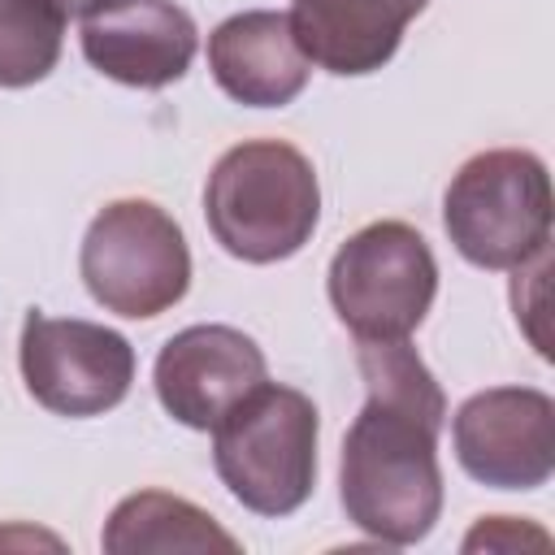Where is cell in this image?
Instances as JSON below:
<instances>
[{"label":"cell","mask_w":555,"mask_h":555,"mask_svg":"<svg viewBox=\"0 0 555 555\" xmlns=\"http://www.w3.org/2000/svg\"><path fill=\"white\" fill-rule=\"evenodd\" d=\"M356 364L369 395L343 438L338 499L360 533L416 546L442 516L438 429L447 399L408 338L356 343Z\"/></svg>","instance_id":"obj_1"},{"label":"cell","mask_w":555,"mask_h":555,"mask_svg":"<svg viewBox=\"0 0 555 555\" xmlns=\"http://www.w3.org/2000/svg\"><path fill=\"white\" fill-rule=\"evenodd\" d=\"M204 221L243 264L291 260L321 221V182L312 160L282 139L234 143L208 173Z\"/></svg>","instance_id":"obj_2"},{"label":"cell","mask_w":555,"mask_h":555,"mask_svg":"<svg viewBox=\"0 0 555 555\" xmlns=\"http://www.w3.org/2000/svg\"><path fill=\"white\" fill-rule=\"evenodd\" d=\"M317 403L264 377L212 425V468L247 512L291 516L317 486Z\"/></svg>","instance_id":"obj_3"},{"label":"cell","mask_w":555,"mask_h":555,"mask_svg":"<svg viewBox=\"0 0 555 555\" xmlns=\"http://www.w3.org/2000/svg\"><path fill=\"white\" fill-rule=\"evenodd\" d=\"M442 225L477 269H520L551 247V173L525 147L468 156L447 195Z\"/></svg>","instance_id":"obj_4"},{"label":"cell","mask_w":555,"mask_h":555,"mask_svg":"<svg viewBox=\"0 0 555 555\" xmlns=\"http://www.w3.org/2000/svg\"><path fill=\"white\" fill-rule=\"evenodd\" d=\"M78 273L104 312L147 321L169 312L191 286L182 225L152 199H113L82 234Z\"/></svg>","instance_id":"obj_5"},{"label":"cell","mask_w":555,"mask_h":555,"mask_svg":"<svg viewBox=\"0 0 555 555\" xmlns=\"http://www.w3.org/2000/svg\"><path fill=\"white\" fill-rule=\"evenodd\" d=\"M325 286L356 343H399L434 308L438 260L408 221H369L334 251Z\"/></svg>","instance_id":"obj_6"},{"label":"cell","mask_w":555,"mask_h":555,"mask_svg":"<svg viewBox=\"0 0 555 555\" xmlns=\"http://www.w3.org/2000/svg\"><path fill=\"white\" fill-rule=\"evenodd\" d=\"M17 364L30 399L56 416L113 412L134 382V347L126 334L82 317H48L39 308L22 321Z\"/></svg>","instance_id":"obj_7"},{"label":"cell","mask_w":555,"mask_h":555,"mask_svg":"<svg viewBox=\"0 0 555 555\" xmlns=\"http://www.w3.org/2000/svg\"><path fill=\"white\" fill-rule=\"evenodd\" d=\"M460 468L490 490H538L555 473V399L538 386H490L455 408Z\"/></svg>","instance_id":"obj_8"},{"label":"cell","mask_w":555,"mask_h":555,"mask_svg":"<svg viewBox=\"0 0 555 555\" xmlns=\"http://www.w3.org/2000/svg\"><path fill=\"white\" fill-rule=\"evenodd\" d=\"M78 39L95 74L139 91L178 82L199 48V30L178 0H87Z\"/></svg>","instance_id":"obj_9"},{"label":"cell","mask_w":555,"mask_h":555,"mask_svg":"<svg viewBox=\"0 0 555 555\" xmlns=\"http://www.w3.org/2000/svg\"><path fill=\"white\" fill-rule=\"evenodd\" d=\"M269 377L264 351L234 325L178 330L152 369L160 408L186 429H212L251 386Z\"/></svg>","instance_id":"obj_10"},{"label":"cell","mask_w":555,"mask_h":555,"mask_svg":"<svg viewBox=\"0 0 555 555\" xmlns=\"http://www.w3.org/2000/svg\"><path fill=\"white\" fill-rule=\"evenodd\" d=\"M208 69L230 100L247 108H282L308 87L312 61L299 52L286 13L247 9L208 35Z\"/></svg>","instance_id":"obj_11"},{"label":"cell","mask_w":555,"mask_h":555,"mask_svg":"<svg viewBox=\"0 0 555 555\" xmlns=\"http://www.w3.org/2000/svg\"><path fill=\"white\" fill-rule=\"evenodd\" d=\"M425 4L429 0H295L286 17L312 65L338 78H360L399 52L408 22H416Z\"/></svg>","instance_id":"obj_12"},{"label":"cell","mask_w":555,"mask_h":555,"mask_svg":"<svg viewBox=\"0 0 555 555\" xmlns=\"http://www.w3.org/2000/svg\"><path fill=\"white\" fill-rule=\"evenodd\" d=\"M100 546L108 555H143V551H238V538L225 533L204 507L165 494V490H139L126 494L104 533Z\"/></svg>","instance_id":"obj_13"},{"label":"cell","mask_w":555,"mask_h":555,"mask_svg":"<svg viewBox=\"0 0 555 555\" xmlns=\"http://www.w3.org/2000/svg\"><path fill=\"white\" fill-rule=\"evenodd\" d=\"M65 22L61 0H0V87L43 82L61 61Z\"/></svg>","instance_id":"obj_14"},{"label":"cell","mask_w":555,"mask_h":555,"mask_svg":"<svg viewBox=\"0 0 555 555\" xmlns=\"http://www.w3.org/2000/svg\"><path fill=\"white\" fill-rule=\"evenodd\" d=\"M61 4H65V9H69V4H78V9H82V4H87V0H61Z\"/></svg>","instance_id":"obj_15"}]
</instances>
